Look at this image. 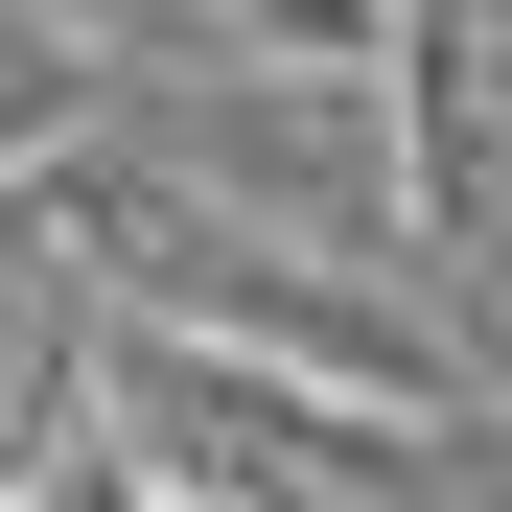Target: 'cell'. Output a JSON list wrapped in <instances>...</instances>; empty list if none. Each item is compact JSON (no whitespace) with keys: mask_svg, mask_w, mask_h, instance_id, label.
<instances>
[{"mask_svg":"<svg viewBox=\"0 0 512 512\" xmlns=\"http://www.w3.org/2000/svg\"><path fill=\"white\" fill-rule=\"evenodd\" d=\"M47 396H70V326H47V280H0V466L47 443Z\"/></svg>","mask_w":512,"mask_h":512,"instance_id":"6da1fadb","label":"cell"}]
</instances>
